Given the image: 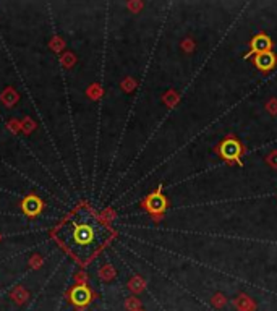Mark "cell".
Wrapping results in <instances>:
<instances>
[{"label":"cell","mask_w":277,"mask_h":311,"mask_svg":"<svg viewBox=\"0 0 277 311\" xmlns=\"http://www.w3.org/2000/svg\"><path fill=\"white\" fill-rule=\"evenodd\" d=\"M110 235L107 225L86 208L76 211L57 230L58 242L81 263L90 261L107 243Z\"/></svg>","instance_id":"1"},{"label":"cell","mask_w":277,"mask_h":311,"mask_svg":"<svg viewBox=\"0 0 277 311\" xmlns=\"http://www.w3.org/2000/svg\"><path fill=\"white\" fill-rule=\"evenodd\" d=\"M246 151H248L246 146L235 136V133H229L226 138L221 139V141L214 146L216 154L231 167L243 166V156L246 154Z\"/></svg>","instance_id":"2"},{"label":"cell","mask_w":277,"mask_h":311,"mask_svg":"<svg viewBox=\"0 0 277 311\" xmlns=\"http://www.w3.org/2000/svg\"><path fill=\"white\" fill-rule=\"evenodd\" d=\"M141 208L148 213L154 222H161L166 216V211L169 208V199L162 193V183L157 186L154 191L146 195L141 201Z\"/></svg>","instance_id":"3"},{"label":"cell","mask_w":277,"mask_h":311,"mask_svg":"<svg viewBox=\"0 0 277 311\" xmlns=\"http://www.w3.org/2000/svg\"><path fill=\"white\" fill-rule=\"evenodd\" d=\"M273 45H274L273 39H271L264 31H259L248 41L250 52L245 55V58H251L253 55L263 54V52H271L273 50Z\"/></svg>","instance_id":"4"},{"label":"cell","mask_w":277,"mask_h":311,"mask_svg":"<svg viewBox=\"0 0 277 311\" xmlns=\"http://www.w3.org/2000/svg\"><path fill=\"white\" fill-rule=\"evenodd\" d=\"M251 63L255 65L261 73H269L277 67V55L276 52H263V54H256L251 57Z\"/></svg>","instance_id":"5"},{"label":"cell","mask_w":277,"mask_h":311,"mask_svg":"<svg viewBox=\"0 0 277 311\" xmlns=\"http://www.w3.org/2000/svg\"><path fill=\"white\" fill-rule=\"evenodd\" d=\"M68 298L75 307L83 308L86 305H90V302L92 300V293L86 285H76L72 289V292H70Z\"/></svg>","instance_id":"6"},{"label":"cell","mask_w":277,"mask_h":311,"mask_svg":"<svg viewBox=\"0 0 277 311\" xmlns=\"http://www.w3.org/2000/svg\"><path fill=\"white\" fill-rule=\"evenodd\" d=\"M21 209L28 217H38L41 213H43L44 203H43V199L36 195H28L21 201Z\"/></svg>","instance_id":"7"},{"label":"cell","mask_w":277,"mask_h":311,"mask_svg":"<svg viewBox=\"0 0 277 311\" xmlns=\"http://www.w3.org/2000/svg\"><path fill=\"white\" fill-rule=\"evenodd\" d=\"M233 307L237 311H255L256 310V302L248 295V293H238L233 298Z\"/></svg>","instance_id":"8"},{"label":"cell","mask_w":277,"mask_h":311,"mask_svg":"<svg viewBox=\"0 0 277 311\" xmlns=\"http://www.w3.org/2000/svg\"><path fill=\"white\" fill-rule=\"evenodd\" d=\"M211 305H213V307L217 308V310H222L227 305V297L224 295V293L217 292V293H214L213 297H211Z\"/></svg>","instance_id":"9"},{"label":"cell","mask_w":277,"mask_h":311,"mask_svg":"<svg viewBox=\"0 0 277 311\" xmlns=\"http://www.w3.org/2000/svg\"><path fill=\"white\" fill-rule=\"evenodd\" d=\"M264 162L273 170H277V149H271L266 156H264Z\"/></svg>","instance_id":"10"},{"label":"cell","mask_w":277,"mask_h":311,"mask_svg":"<svg viewBox=\"0 0 277 311\" xmlns=\"http://www.w3.org/2000/svg\"><path fill=\"white\" fill-rule=\"evenodd\" d=\"M264 109H266L269 115L277 117V97H269L266 104H264Z\"/></svg>","instance_id":"11"},{"label":"cell","mask_w":277,"mask_h":311,"mask_svg":"<svg viewBox=\"0 0 277 311\" xmlns=\"http://www.w3.org/2000/svg\"><path fill=\"white\" fill-rule=\"evenodd\" d=\"M194 47H196V44H194V41L191 38H185L184 41H182V49H184L186 54H191V52L194 50Z\"/></svg>","instance_id":"12"},{"label":"cell","mask_w":277,"mask_h":311,"mask_svg":"<svg viewBox=\"0 0 277 311\" xmlns=\"http://www.w3.org/2000/svg\"><path fill=\"white\" fill-rule=\"evenodd\" d=\"M125 305H127L128 311H139L141 310V303L138 298H128Z\"/></svg>","instance_id":"13"},{"label":"cell","mask_w":277,"mask_h":311,"mask_svg":"<svg viewBox=\"0 0 277 311\" xmlns=\"http://www.w3.org/2000/svg\"><path fill=\"white\" fill-rule=\"evenodd\" d=\"M166 102H167L169 107H174V105L179 102V94L174 92V91H169V94L166 96Z\"/></svg>","instance_id":"14"},{"label":"cell","mask_w":277,"mask_h":311,"mask_svg":"<svg viewBox=\"0 0 277 311\" xmlns=\"http://www.w3.org/2000/svg\"><path fill=\"white\" fill-rule=\"evenodd\" d=\"M130 289H132L133 292H141L144 289V282L141 279H135L132 284H130Z\"/></svg>","instance_id":"15"}]
</instances>
